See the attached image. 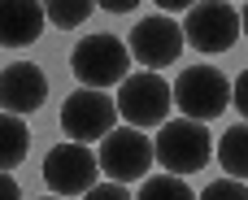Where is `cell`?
<instances>
[{
  "mask_svg": "<svg viewBox=\"0 0 248 200\" xmlns=\"http://www.w3.org/2000/svg\"><path fill=\"white\" fill-rule=\"evenodd\" d=\"M153 157L166 174H196L209 166L214 157V139L205 131V122H192V118H174V122H161L157 126V139H153Z\"/></svg>",
  "mask_w": 248,
  "mask_h": 200,
  "instance_id": "1",
  "label": "cell"
},
{
  "mask_svg": "<svg viewBox=\"0 0 248 200\" xmlns=\"http://www.w3.org/2000/svg\"><path fill=\"white\" fill-rule=\"evenodd\" d=\"M118 118H126V126L135 131H157L161 122H170V83L157 74V70H140V74H126L118 83Z\"/></svg>",
  "mask_w": 248,
  "mask_h": 200,
  "instance_id": "2",
  "label": "cell"
},
{
  "mask_svg": "<svg viewBox=\"0 0 248 200\" xmlns=\"http://www.w3.org/2000/svg\"><path fill=\"white\" fill-rule=\"evenodd\" d=\"M70 70H74V78L83 87L105 92L109 83H122L131 74V52H126V44L118 35H87V39L74 44Z\"/></svg>",
  "mask_w": 248,
  "mask_h": 200,
  "instance_id": "3",
  "label": "cell"
},
{
  "mask_svg": "<svg viewBox=\"0 0 248 200\" xmlns=\"http://www.w3.org/2000/svg\"><path fill=\"white\" fill-rule=\"evenodd\" d=\"M174 105L183 109V118L192 122H214L227 105H231V78L218 65H187L174 87H170Z\"/></svg>",
  "mask_w": 248,
  "mask_h": 200,
  "instance_id": "4",
  "label": "cell"
},
{
  "mask_svg": "<svg viewBox=\"0 0 248 200\" xmlns=\"http://www.w3.org/2000/svg\"><path fill=\"white\" fill-rule=\"evenodd\" d=\"M96 166H100V174L109 179V183H140L153 166H157V157H153V139L144 135V131H135V126H113L105 139H100V153H96Z\"/></svg>",
  "mask_w": 248,
  "mask_h": 200,
  "instance_id": "5",
  "label": "cell"
},
{
  "mask_svg": "<svg viewBox=\"0 0 248 200\" xmlns=\"http://www.w3.org/2000/svg\"><path fill=\"white\" fill-rule=\"evenodd\" d=\"M113 126H118L113 96H105L96 87H78V92L65 96V105H61V131H65V139H74V144H100Z\"/></svg>",
  "mask_w": 248,
  "mask_h": 200,
  "instance_id": "6",
  "label": "cell"
},
{
  "mask_svg": "<svg viewBox=\"0 0 248 200\" xmlns=\"http://www.w3.org/2000/svg\"><path fill=\"white\" fill-rule=\"evenodd\" d=\"M179 26L196 52H227L240 39V9L231 0H196Z\"/></svg>",
  "mask_w": 248,
  "mask_h": 200,
  "instance_id": "7",
  "label": "cell"
},
{
  "mask_svg": "<svg viewBox=\"0 0 248 200\" xmlns=\"http://www.w3.org/2000/svg\"><path fill=\"white\" fill-rule=\"evenodd\" d=\"M183 26L170 17V13H153V17H140V26H131V39H126V52L144 65V70H166L183 57Z\"/></svg>",
  "mask_w": 248,
  "mask_h": 200,
  "instance_id": "8",
  "label": "cell"
},
{
  "mask_svg": "<svg viewBox=\"0 0 248 200\" xmlns=\"http://www.w3.org/2000/svg\"><path fill=\"white\" fill-rule=\"evenodd\" d=\"M96 179H100V166H96V153L87 144L65 139V144L48 148V157H44V183L52 187V196H83V192L96 187Z\"/></svg>",
  "mask_w": 248,
  "mask_h": 200,
  "instance_id": "9",
  "label": "cell"
},
{
  "mask_svg": "<svg viewBox=\"0 0 248 200\" xmlns=\"http://www.w3.org/2000/svg\"><path fill=\"white\" fill-rule=\"evenodd\" d=\"M48 100V74L35 65V61H13L0 70V109L4 113H39Z\"/></svg>",
  "mask_w": 248,
  "mask_h": 200,
  "instance_id": "10",
  "label": "cell"
},
{
  "mask_svg": "<svg viewBox=\"0 0 248 200\" xmlns=\"http://www.w3.org/2000/svg\"><path fill=\"white\" fill-rule=\"evenodd\" d=\"M48 31L39 0H0V48H31Z\"/></svg>",
  "mask_w": 248,
  "mask_h": 200,
  "instance_id": "11",
  "label": "cell"
},
{
  "mask_svg": "<svg viewBox=\"0 0 248 200\" xmlns=\"http://www.w3.org/2000/svg\"><path fill=\"white\" fill-rule=\"evenodd\" d=\"M214 157H218V166L227 170V179H248V122L240 126H231L218 144H214Z\"/></svg>",
  "mask_w": 248,
  "mask_h": 200,
  "instance_id": "12",
  "label": "cell"
},
{
  "mask_svg": "<svg viewBox=\"0 0 248 200\" xmlns=\"http://www.w3.org/2000/svg\"><path fill=\"white\" fill-rule=\"evenodd\" d=\"M26 148H31V131L17 113H4L0 109V170L9 174L13 166L26 161Z\"/></svg>",
  "mask_w": 248,
  "mask_h": 200,
  "instance_id": "13",
  "label": "cell"
},
{
  "mask_svg": "<svg viewBox=\"0 0 248 200\" xmlns=\"http://www.w3.org/2000/svg\"><path fill=\"white\" fill-rule=\"evenodd\" d=\"M39 4H44L48 26H57V31L83 26V22L92 17V9H96V0H39Z\"/></svg>",
  "mask_w": 248,
  "mask_h": 200,
  "instance_id": "14",
  "label": "cell"
},
{
  "mask_svg": "<svg viewBox=\"0 0 248 200\" xmlns=\"http://www.w3.org/2000/svg\"><path fill=\"white\" fill-rule=\"evenodd\" d=\"M135 200H196V192L179 174H153V179L140 183V196Z\"/></svg>",
  "mask_w": 248,
  "mask_h": 200,
  "instance_id": "15",
  "label": "cell"
},
{
  "mask_svg": "<svg viewBox=\"0 0 248 200\" xmlns=\"http://www.w3.org/2000/svg\"><path fill=\"white\" fill-rule=\"evenodd\" d=\"M196 200H248V187L240 179H218V183H209Z\"/></svg>",
  "mask_w": 248,
  "mask_h": 200,
  "instance_id": "16",
  "label": "cell"
},
{
  "mask_svg": "<svg viewBox=\"0 0 248 200\" xmlns=\"http://www.w3.org/2000/svg\"><path fill=\"white\" fill-rule=\"evenodd\" d=\"M83 200H135L122 183H96L92 192H83Z\"/></svg>",
  "mask_w": 248,
  "mask_h": 200,
  "instance_id": "17",
  "label": "cell"
},
{
  "mask_svg": "<svg viewBox=\"0 0 248 200\" xmlns=\"http://www.w3.org/2000/svg\"><path fill=\"white\" fill-rule=\"evenodd\" d=\"M231 105L244 113V122H248V70L235 78V83H231Z\"/></svg>",
  "mask_w": 248,
  "mask_h": 200,
  "instance_id": "18",
  "label": "cell"
},
{
  "mask_svg": "<svg viewBox=\"0 0 248 200\" xmlns=\"http://www.w3.org/2000/svg\"><path fill=\"white\" fill-rule=\"evenodd\" d=\"M0 200H22L17 179H13V174H4V170H0Z\"/></svg>",
  "mask_w": 248,
  "mask_h": 200,
  "instance_id": "19",
  "label": "cell"
},
{
  "mask_svg": "<svg viewBox=\"0 0 248 200\" xmlns=\"http://www.w3.org/2000/svg\"><path fill=\"white\" fill-rule=\"evenodd\" d=\"M100 9H109V13H131V9H140V0H96Z\"/></svg>",
  "mask_w": 248,
  "mask_h": 200,
  "instance_id": "20",
  "label": "cell"
},
{
  "mask_svg": "<svg viewBox=\"0 0 248 200\" xmlns=\"http://www.w3.org/2000/svg\"><path fill=\"white\" fill-rule=\"evenodd\" d=\"M153 4H157L161 13H179V9H192L196 0H153Z\"/></svg>",
  "mask_w": 248,
  "mask_h": 200,
  "instance_id": "21",
  "label": "cell"
},
{
  "mask_svg": "<svg viewBox=\"0 0 248 200\" xmlns=\"http://www.w3.org/2000/svg\"><path fill=\"white\" fill-rule=\"evenodd\" d=\"M240 31L248 35V0H244V13H240Z\"/></svg>",
  "mask_w": 248,
  "mask_h": 200,
  "instance_id": "22",
  "label": "cell"
},
{
  "mask_svg": "<svg viewBox=\"0 0 248 200\" xmlns=\"http://www.w3.org/2000/svg\"><path fill=\"white\" fill-rule=\"evenodd\" d=\"M48 200H61V196H48Z\"/></svg>",
  "mask_w": 248,
  "mask_h": 200,
  "instance_id": "23",
  "label": "cell"
}]
</instances>
